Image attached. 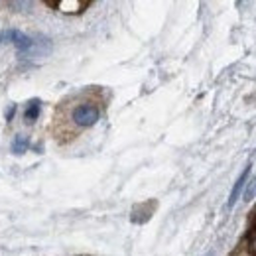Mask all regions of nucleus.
<instances>
[{"label":"nucleus","instance_id":"f257e3e1","mask_svg":"<svg viewBox=\"0 0 256 256\" xmlns=\"http://www.w3.org/2000/svg\"><path fill=\"white\" fill-rule=\"evenodd\" d=\"M102 91L98 87H87L79 93L65 96L58 104L52 132L60 144H69L85 130L93 128L102 114Z\"/></svg>","mask_w":256,"mask_h":256},{"label":"nucleus","instance_id":"f03ea898","mask_svg":"<svg viewBox=\"0 0 256 256\" xmlns=\"http://www.w3.org/2000/svg\"><path fill=\"white\" fill-rule=\"evenodd\" d=\"M48 4L62 10V12H67V14H79L85 8H89L91 2H87V0H54V2H48Z\"/></svg>","mask_w":256,"mask_h":256},{"label":"nucleus","instance_id":"7ed1b4c3","mask_svg":"<svg viewBox=\"0 0 256 256\" xmlns=\"http://www.w3.org/2000/svg\"><path fill=\"white\" fill-rule=\"evenodd\" d=\"M0 38H6V40H12V42L16 44V48H18L20 52H28V50L32 48V40H30L28 36H24V34L16 32V30H12V32L2 34Z\"/></svg>","mask_w":256,"mask_h":256},{"label":"nucleus","instance_id":"20e7f679","mask_svg":"<svg viewBox=\"0 0 256 256\" xmlns=\"http://www.w3.org/2000/svg\"><path fill=\"white\" fill-rule=\"evenodd\" d=\"M248 174H250V168H246L242 174H240V178L234 182V188H232V192L228 195V207H232L234 203H236V199H238V195L242 192V188H244V182H246V178H248Z\"/></svg>","mask_w":256,"mask_h":256},{"label":"nucleus","instance_id":"39448f33","mask_svg":"<svg viewBox=\"0 0 256 256\" xmlns=\"http://www.w3.org/2000/svg\"><path fill=\"white\" fill-rule=\"evenodd\" d=\"M40 110H42V104H40V100H30L28 102V106H26V110H24V118L28 120V122H34L38 116H40Z\"/></svg>","mask_w":256,"mask_h":256},{"label":"nucleus","instance_id":"423d86ee","mask_svg":"<svg viewBox=\"0 0 256 256\" xmlns=\"http://www.w3.org/2000/svg\"><path fill=\"white\" fill-rule=\"evenodd\" d=\"M28 146H30V138L24 136V134H18L14 138V142H12V152L14 154H24L28 150Z\"/></svg>","mask_w":256,"mask_h":256},{"label":"nucleus","instance_id":"0eeeda50","mask_svg":"<svg viewBox=\"0 0 256 256\" xmlns=\"http://www.w3.org/2000/svg\"><path fill=\"white\" fill-rule=\"evenodd\" d=\"M256 197V178L248 184V188H246V192H244V201H250V199H254Z\"/></svg>","mask_w":256,"mask_h":256},{"label":"nucleus","instance_id":"6e6552de","mask_svg":"<svg viewBox=\"0 0 256 256\" xmlns=\"http://www.w3.org/2000/svg\"><path fill=\"white\" fill-rule=\"evenodd\" d=\"M254 226H256V211H254Z\"/></svg>","mask_w":256,"mask_h":256}]
</instances>
